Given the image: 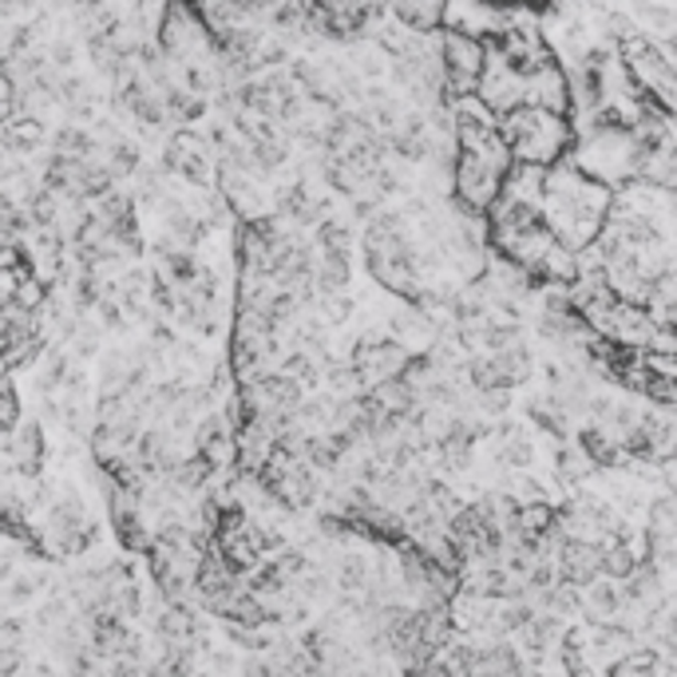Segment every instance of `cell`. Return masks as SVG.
<instances>
[{
    "label": "cell",
    "instance_id": "d6986e66",
    "mask_svg": "<svg viewBox=\"0 0 677 677\" xmlns=\"http://www.w3.org/2000/svg\"><path fill=\"white\" fill-rule=\"evenodd\" d=\"M646 531H658V535H677V491H666V495H658V500L649 503Z\"/></svg>",
    "mask_w": 677,
    "mask_h": 677
},
{
    "label": "cell",
    "instance_id": "ba28073f",
    "mask_svg": "<svg viewBox=\"0 0 677 677\" xmlns=\"http://www.w3.org/2000/svg\"><path fill=\"white\" fill-rule=\"evenodd\" d=\"M563 523H567V531L575 535V539H594V543H607L610 531L619 527V520L610 515L607 503H599L594 495H575V500H567L559 507Z\"/></svg>",
    "mask_w": 677,
    "mask_h": 677
},
{
    "label": "cell",
    "instance_id": "8992f818",
    "mask_svg": "<svg viewBox=\"0 0 677 677\" xmlns=\"http://www.w3.org/2000/svg\"><path fill=\"white\" fill-rule=\"evenodd\" d=\"M527 103L531 108L555 111V116H570L575 111V84H570L559 59H550L547 68L527 76Z\"/></svg>",
    "mask_w": 677,
    "mask_h": 677
},
{
    "label": "cell",
    "instance_id": "ac0fdd59",
    "mask_svg": "<svg viewBox=\"0 0 677 677\" xmlns=\"http://www.w3.org/2000/svg\"><path fill=\"white\" fill-rule=\"evenodd\" d=\"M607 547V559H602V579H614V582H626L634 570L642 567L646 555L630 547V543H602Z\"/></svg>",
    "mask_w": 677,
    "mask_h": 677
},
{
    "label": "cell",
    "instance_id": "3957f363",
    "mask_svg": "<svg viewBox=\"0 0 677 677\" xmlns=\"http://www.w3.org/2000/svg\"><path fill=\"white\" fill-rule=\"evenodd\" d=\"M451 658L468 669V677H527V662L511 638L495 642H451Z\"/></svg>",
    "mask_w": 677,
    "mask_h": 677
},
{
    "label": "cell",
    "instance_id": "30bf717a",
    "mask_svg": "<svg viewBox=\"0 0 677 677\" xmlns=\"http://www.w3.org/2000/svg\"><path fill=\"white\" fill-rule=\"evenodd\" d=\"M619 614H626V594H622V582L614 579H599L594 587H587V599H582V619L590 626H607Z\"/></svg>",
    "mask_w": 677,
    "mask_h": 677
},
{
    "label": "cell",
    "instance_id": "277c9868",
    "mask_svg": "<svg viewBox=\"0 0 677 677\" xmlns=\"http://www.w3.org/2000/svg\"><path fill=\"white\" fill-rule=\"evenodd\" d=\"M349 364L361 373L364 389H376V384L404 376V369L413 364V349L404 341H393V337H364V341H357Z\"/></svg>",
    "mask_w": 677,
    "mask_h": 677
},
{
    "label": "cell",
    "instance_id": "5bb4252c",
    "mask_svg": "<svg viewBox=\"0 0 677 677\" xmlns=\"http://www.w3.org/2000/svg\"><path fill=\"white\" fill-rule=\"evenodd\" d=\"M527 599L543 610V614H555V619H575L582 614V599H587V590L579 587H567V582H550L543 590H527Z\"/></svg>",
    "mask_w": 677,
    "mask_h": 677
},
{
    "label": "cell",
    "instance_id": "4fadbf2b",
    "mask_svg": "<svg viewBox=\"0 0 677 677\" xmlns=\"http://www.w3.org/2000/svg\"><path fill=\"white\" fill-rule=\"evenodd\" d=\"M334 582L341 594H364L369 582H373V563L364 559L361 550L341 547L334 555Z\"/></svg>",
    "mask_w": 677,
    "mask_h": 677
},
{
    "label": "cell",
    "instance_id": "9c48e42d",
    "mask_svg": "<svg viewBox=\"0 0 677 677\" xmlns=\"http://www.w3.org/2000/svg\"><path fill=\"white\" fill-rule=\"evenodd\" d=\"M4 451H9V460L17 471H24V476H40V463H44V451H48V444H44V428H40L36 421H24L17 433L4 436Z\"/></svg>",
    "mask_w": 677,
    "mask_h": 677
},
{
    "label": "cell",
    "instance_id": "cb8c5ba5",
    "mask_svg": "<svg viewBox=\"0 0 677 677\" xmlns=\"http://www.w3.org/2000/svg\"><path fill=\"white\" fill-rule=\"evenodd\" d=\"M17 677H56V674H52L48 666H32V662H29V669H24V674H17Z\"/></svg>",
    "mask_w": 677,
    "mask_h": 677
},
{
    "label": "cell",
    "instance_id": "ffe728a7",
    "mask_svg": "<svg viewBox=\"0 0 677 677\" xmlns=\"http://www.w3.org/2000/svg\"><path fill=\"white\" fill-rule=\"evenodd\" d=\"M44 582H48V579H44V575H36V570H29V575H12L9 590H4V602H9V607H24V602L36 599Z\"/></svg>",
    "mask_w": 677,
    "mask_h": 677
},
{
    "label": "cell",
    "instance_id": "7c38bea8",
    "mask_svg": "<svg viewBox=\"0 0 677 677\" xmlns=\"http://www.w3.org/2000/svg\"><path fill=\"white\" fill-rule=\"evenodd\" d=\"M167 163L178 171L183 178H190V183H198V178H207L210 163H215V155H210V148L203 143L198 135H178L175 143H171L167 151Z\"/></svg>",
    "mask_w": 677,
    "mask_h": 677
},
{
    "label": "cell",
    "instance_id": "8fae6325",
    "mask_svg": "<svg viewBox=\"0 0 677 677\" xmlns=\"http://www.w3.org/2000/svg\"><path fill=\"white\" fill-rule=\"evenodd\" d=\"M195 642L155 638V654L148 658V677H187L195 674Z\"/></svg>",
    "mask_w": 677,
    "mask_h": 677
},
{
    "label": "cell",
    "instance_id": "7402d4cb",
    "mask_svg": "<svg viewBox=\"0 0 677 677\" xmlns=\"http://www.w3.org/2000/svg\"><path fill=\"white\" fill-rule=\"evenodd\" d=\"M29 630L32 626L24 619H4V626H0V649H24Z\"/></svg>",
    "mask_w": 677,
    "mask_h": 677
},
{
    "label": "cell",
    "instance_id": "2e32d148",
    "mask_svg": "<svg viewBox=\"0 0 677 677\" xmlns=\"http://www.w3.org/2000/svg\"><path fill=\"white\" fill-rule=\"evenodd\" d=\"M622 594H626V610L654 607V602L662 599V567L658 563L642 559V567L622 582Z\"/></svg>",
    "mask_w": 677,
    "mask_h": 677
},
{
    "label": "cell",
    "instance_id": "603a6c76",
    "mask_svg": "<svg viewBox=\"0 0 677 677\" xmlns=\"http://www.w3.org/2000/svg\"><path fill=\"white\" fill-rule=\"evenodd\" d=\"M507 491L523 503V507H527V503H543V483H535L531 476H515V480H507Z\"/></svg>",
    "mask_w": 677,
    "mask_h": 677
},
{
    "label": "cell",
    "instance_id": "7a4b0ae2",
    "mask_svg": "<svg viewBox=\"0 0 677 677\" xmlns=\"http://www.w3.org/2000/svg\"><path fill=\"white\" fill-rule=\"evenodd\" d=\"M440 56H444V96L448 99L476 96L483 68H488V40H476L456 29H440Z\"/></svg>",
    "mask_w": 677,
    "mask_h": 677
},
{
    "label": "cell",
    "instance_id": "e0dca14e",
    "mask_svg": "<svg viewBox=\"0 0 677 677\" xmlns=\"http://www.w3.org/2000/svg\"><path fill=\"white\" fill-rule=\"evenodd\" d=\"M500 463L515 471L535 463V440H531V433H523L520 424H503L500 428Z\"/></svg>",
    "mask_w": 677,
    "mask_h": 677
},
{
    "label": "cell",
    "instance_id": "484cf974",
    "mask_svg": "<svg viewBox=\"0 0 677 677\" xmlns=\"http://www.w3.org/2000/svg\"><path fill=\"white\" fill-rule=\"evenodd\" d=\"M187 677H210V674H187Z\"/></svg>",
    "mask_w": 677,
    "mask_h": 677
},
{
    "label": "cell",
    "instance_id": "6da1fadb",
    "mask_svg": "<svg viewBox=\"0 0 677 677\" xmlns=\"http://www.w3.org/2000/svg\"><path fill=\"white\" fill-rule=\"evenodd\" d=\"M500 131L507 139L515 163H535V167H559L563 159L575 151V128L570 116H555L543 108H515L511 116L500 119Z\"/></svg>",
    "mask_w": 677,
    "mask_h": 677
},
{
    "label": "cell",
    "instance_id": "d4e9b609",
    "mask_svg": "<svg viewBox=\"0 0 677 677\" xmlns=\"http://www.w3.org/2000/svg\"><path fill=\"white\" fill-rule=\"evenodd\" d=\"M500 4H507V9H511V4H520V0H500Z\"/></svg>",
    "mask_w": 677,
    "mask_h": 677
},
{
    "label": "cell",
    "instance_id": "52a82bcc",
    "mask_svg": "<svg viewBox=\"0 0 677 677\" xmlns=\"http://www.w3.org/2000/svg\"><path fill=\"white\" fill-rule=\"evenodd\" d=\"M602 559H607V547L594 539H570L567 547L559 550V559H555V567H559V582H567V587H594V582L602 579Z\"/></svg>",
    "mask_w": 677,
    "mask_h": 677
},
{
    "label": "cell",
    "instance_id": "9a60e30c",
    "mask_svg": "<svg viewBox=\"0 0 677 677\" xmlns=\"http://www.w3.org/2000/svg\"><path fill=\"white\" fill-rule=\"evenodd\" d=\"M567 634H570V630L563 626V619H555V614H539V619H535L527 630H523L520 638H523V649H527L531 658H535V662L543 666V658H547L550 649H559Z\"/></svg>",
    "mask_w": 677,
    "mask_h": 677
},
{
    "label": "cell",
    "instance_id": "44dd1931",
    "mask_svg": "<svg viewBox=\"0 0 677 677\" xmlns=\"http://www.w3.org/2000/svg\"><path fill=\"white\" fill-rule=\"evenodd\" d=\"M0 428H4V436L17 433L20 428V396H17V384H4V404H0Z\"/></svg>",
    "mask_w": 677,
    "mask_h": 677
},
{
    "label": "cell",
    "instance_id": "5b68a950",
    "mask_svg": "<svg viewBox=\"0 0 677 677\" xmlns=\"http://www.w3.org/2000/svg\"><path fill=\"white\" fill-rule=\"evenodd\" d=\"M476 96L483 99V108H488L491 116L503 119L527 103V76H523L511 59H503L495 48H488V68H483L480 91H476Z\"/></svg>",
    "mask_w": 677,
    "mask_h": 677
}]
</instances>
